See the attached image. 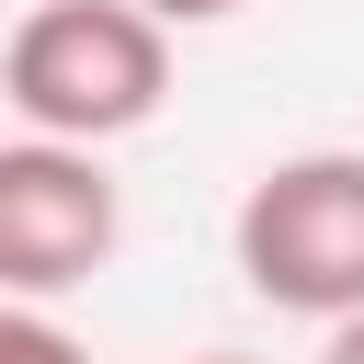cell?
Wrapping results in <instances>:
<instances>
[{
  "instance_id": "cell-1",
  "label": "cell",
  "mask_w": 364,
  "mask_h": 364,
  "mask_svg": "<svg viewBox=\"0 0 364 364\" xmlns=\"http://www.w3.org/2000/svg\"><path fill=\"white\" fill-rule=\"evenodd\" d=\"M0 102L34 136L114 148L171 102V23L148 0H23L0 46Z\"/></svg>"
},
{
  "instance_id": "cell-7",
  "label": "cell",
  "mask_w": 364,
  "mask_h": 364,
  "mask_svg": "<svg viewBox=\"0 0 364 364\" xmlns=\"http://www.w3.org/2000/svg\"><path fill=\"white\" fill-rule=\"evenodd\" d=\"M193 364H250V353H193Z\"/></svg>"
},
{
  "instance_id": "cell-6",
  "label": "cell",
  "mask_w": 364,
  "mask_h": 364,
  "mask_svg": "<svg viewBox=\"0 0 364 364\" xmlns=\"http://www.w3.org/2000/svg\"><path fill=\"white\" fill-rule=\"evenodd\" d=\"M148 11H159V23H228L239 0H148Z\"/></svg>"
},
{
  "instance_id": "cell-4",
  "label": "cell",
  "mask_w": 364,
  "mask_h": 364,
  "mask_svg": "<svg viewBox=\"0 0 364 364\" xmlns=\"http://www.w3.org/2000/svg\"><path fill=\"white\" fill-rule=\"evenodd\" d=\"M0 364H91V341L57 330L46 296H11V307H0Z\"/></svg>"
},
{
  "instance_id": "cell-2",
  "label": "cell",
  "mask_w": 364,
  "mask_h": 364,
  "mask_svg": "<svg viewBox=\"0 0 364 364\" xmlns=\"http://www.w3.org/2000/svg\"><path fill=\"white\" fill-rule=\"evenodd\" d=\"M239 284L284 318H353L364 307V148H296L273 159L228 216Z\"/></svg>"
},
{
  "instance_id": "cell-3",
  "label": "cell",
  "mask_w": 364,
  "mask_h": 364,
  "mask_svg": "<svg viewBox=\"0 0 364 364\" xmlns=\"http://www.w3.org/2000/svg\"><path fill=\"white\" fill-rule=\"evenodd\" d=\"M114 239H125V205H114L102 148L11 125V148H0V296H68L114 262Z\"/></svg>"
},
{
  "instance_id": "cell-5",
  "label": "cell",
  "mask_w": 364,
  "mask_h": 364,
  "mask_svg": "<svg viewBox=\"0 0 364 364\" xmlns=\"http://www.w3.org/2000/svg\"><path fill=\"white\" fill-rule=\"evenodd\" d=\"M318 364H364V307H353V318H330V341H318Z\"/></svg>"
}]
</instances>
